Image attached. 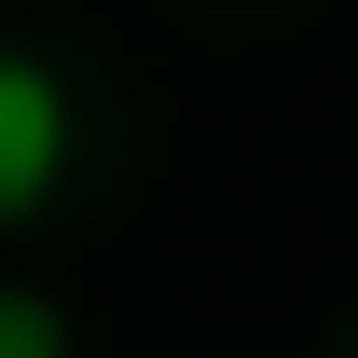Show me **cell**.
<instances>
[{
  "instance_id": "7a4b0ae2",
  "label": "cell",
  "mask_w": 358,
  "mask_h": 358,
  "mask_svg": "<svg viewBox=\"0 0 358 358\" xmlns=\"http://www.w3.org/2000/svg\"><path fill=\"white\" fill-rule=\"evenodd\" d=\"M0 358H69V317L42 289H0Z\"/></svg>"
},
{
  "instance_id": "6da1fadb",
  "label": "cell",
  "mask_w": 358,
  "mask_h": 358,
  "mask_svg": "<svg viewBox=\"0 0 358 358\" xmlns=\"http://www.w3.org/2000/svg\"><path fill=\"white\" fill-rule=\"evenodd\" d=\"M69 179V83L0 42V221H42Z\"/></svg>"
}]
</instances>
